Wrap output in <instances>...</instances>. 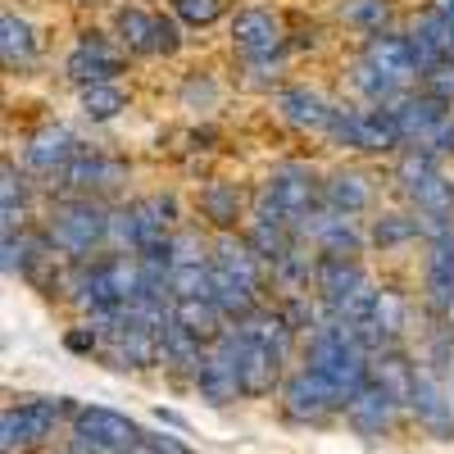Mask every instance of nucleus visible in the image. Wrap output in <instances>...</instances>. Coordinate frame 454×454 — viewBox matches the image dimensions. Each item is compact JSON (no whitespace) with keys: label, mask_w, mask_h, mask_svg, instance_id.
<instances>
[{"label":"nucleus","mask_w":454,"mask_h":454,"mask_svg":"<svg viewBox=\"0 0 454 454\" xmlns=\"http://www.w3.org/2000/svg\"><path fill=\"white\" fill-rule=\"evenodd\" d=\"M300 364H309L346 404L372 377V350L364 346V336L340 318H323L305 340H300Z\"/></svg>","instance_id":"1"},{"label":"nucleus","mask_w":454,"mask_h":454,"mask_svg":"<svg viewBox=\"0 0 454 454\" xmlns=\"http://www.w3.org/2000/svg\"><path fill=\"white\" fill-rule=\"evenodd\" d=\"M209 263H214V305L223 309L227 323H241L259 305H269V300H263V286L273 282V273L241 232H218Z\"/></svg>","instance_id":"2"},{"label":"nucleus","mask_w":454,"mask_h":454,"mask_svg":"<svg viewBox=\"0 0 454 454\" xmlns=\"http://www.w3.org/2000/svg\"><path fill=\"white\" fill-rule=\"evenodd\" d=\"M109 209H114V200L51 196L42 227L64 259H96V254L109 250Z\"/></svg>","instance_id":"3"},{"label":"nucleus","mask_w":454,"mask_h":454,"mask_svg":"<svg viewBox=\"0 0 454 454\" xmlns=\"http://www.w3.org/2000/svg\"><path fill=\"white\" fill-rule=\"evenodd\" d=\"M391 182L395 196L419 218H454V182L445 173V160L432 150L404 145L400 155H391Z\"/></svg>","instance_id":"4"},{"label":"nucleus","mask_w":454,"mask_h":454,"mask_svg":"<svg viewBox=\"0 0 454 454\" xmlns=\"http://www.w3.org/2000/svg\"><path fill=\"white\" fill-rule=\"evenodd\" d=\"M336 150H355V155H400V132L391 123L387 105H359V100H336L332 123L323 132Z\"/></svg>","instance_id":"5"},{"label":"nucleus","mask_w":454,"mask_h":454,"mask_svg":"<svg viewBox=\"0 0 454 454\" xmlns=\"http://www.w3.org/2000/svg\"><path fill=\"white\" fill-rule=\"evenodd\" d=\"M314 295L327 318H340L359 327L372 309V278L364 269V259H332V254H318V278H314Z\"/></svg>","instance_id":"6"},{"label":"nucleus","mask_w":454,"mask_h":454,"mask_svg":"<svg viewBox=\"0 0 454 454\" xmlns=\"http://www.w3.org/2000/svg\"><path fill=\"white\" fill-rule=\"evenodd\" d=\"M132 177V164L109 155V150L100 145H82L78 155H73V164L51 182V196H91V200H114L128 186Z\"/></svg>","instance_id":"7"},{"label":"nucleus","mask_w":454,"mask_h":454,"mask_svg":"<svg viewBox=\"0 0 454 454\" xmlns=\"http://www.w3.org/2000/svg\"><path fill=\"white\" fill-rule=\"evenodd\" d=\"M196 391L214 409H223V404H232L237 395H246L241 391V332H237V323H227L205 346V359L196 368Z\"/></svg>","instance_id":"8"},{"label":"nucleus","mask_w":454,"mask_h":454,"mask_svg":"<svg viewBox=\"0 0 454 454\" xmlns=\"http://www.w3.org/2000/svg\"><path fill=\"white\" fill-rule=\"evenodd\" d=\"M295 237H305L318 254H332V259H359L368 250V227L355 214H340L323 200L295 223Z\"/></svg>","instance_id":"9"},{"label":"nucleus","mask_w":454,"mask_h":454,"mask_svg":"<svg viewBox=\"0 0 454 454\" xmlns=\"http://www.w3.org/2000/svg\"><path fill=\"white\" fill-rule=\"evenodd\" d=\"M141 441V427L128 419V413H114V409H73L68 419V445L78 454H123Z\"/></svg>","instance_id":"10"},{"label":"nucleus","mask_w":454,"mask_h":454,"mask_svg":"<svg viewBox=\"0 0 454 454\" xmlns=\"http://www.w3.org/2000/svg\"><path fill=\"white\" fill-rule=\"evenodd\" d=\"M64 413H73L64 400H23V404H10L5 413H0V450L14 454V450L46 445L55 436Z\"/></svg>","instance_id":"11"},{"label":"nucleus","mask_w":454,"mask_h":454,"mask_svg":"<svg viewBox=\"0 0 454 454\" xmlns=\"http://www.w3.org/2000/svg\"><path fill=\"white\" fill-rule=\"evenodd\" d=\"M128 68V51L114 42V32H82V42L68 51L64 59V78L73 87H96V82H119V73Z\"/></svg>","instance_id":"12"},{"label":"nucleus","mask_w":454,"mask_h":454,"mask_svg":"<svg viewBox=\"0 0 454 454\" xmlns=\"http://www.w3.org/2000/svg\"><path fill=\"white\" fill-rule=\"evenodd\" d=\"M232 51H237L241 64H246V59H278V55H286L291 42H286L282 14L269 10V5H246V10H237V14H232Z\"/></svg>","instance_id":"13"},{"label":"nucleus","mask_w":454,"mask_h":454,"mask_svg":"<svg viewBox=\"0 0 454 454\" xmlns=\"http://www.w3.org/2000/svg\"><path fill=\"white\" fill-rule=\"evenodd\" d=\"M282 413L291 423H323L332 413H346V400H340L309 364H295L282 382Z\"/></svg>","instance_id":"14"},{"label":"nucleus","mask_w":454,"mask_h":454,"mask_svg":"<svg viewBox=\"0 0 454 454\" xmlns=\"http://www.w3.org/2000/svg\"><path fill=\"white\" fill-rule=\"evenodd\" d=\"M423 314L454 318V227L423 241Z\"/></svg>","instance_id":"15"},{"label":"nucleus","mask_w":454,"mask_h":454,"mask_svg":"<svg viewBox=\"0 0 454 454\" xmlns=\"http://www.w3.org/2000/svg\"><path fill=\"white\" fill-rule=\"evenodd\" d=\"M82 150V137L73 132L68 123H46V128H36L27 141H23V168L36 177V182H55L68 164H73V155Z\"/></svg>","instance_id":"16"},{"label":"nucleus","mask_w":454,"mask_h":454,"mask_svg":"<svg viewBox=\"0 0 454 454\" xmlns=\"http://www.w3.org/2000/svg\"><path fill=\"white\" fill-rule=\"evenodd\" d=\"M409 413L419 419V427L436 441L454 436V391L441 372H432L419 359V377H413V395H409Z\"/></svg>","instance_id":"17"},{"label":"nucleus","mask_w":454,"mask_h":454,"mask_svg":"<svg viewBox=\"0 0 454 454\" xmlns=\"http://www.w3.org/2000/svg\"><path fill=\"white\" fill-rule=\"evenodd\" d=\"M259 186L291 214V223H300V218H305V214L323 200V173H314L309 164H300V160L273 164L269 177H263Z\"/></svg>","instance_id":"18"},{"label":"nucleus","mask_w":454,"mask_h":454,"mask_svg":"<svg viewBox=\"0 0 454 454\" xmlns=\"http://www.w3.org/2000/svg\"><path fill=\"white\" fill-rule=\"evenodd\" d=\"M355 332L364 336V346L372 355L391 350V346H404V336H409V295L400 286H377L372 309H368V318Z\"/></svg>","instance_id":"19"},{"label":"nucleus","mask_w":454,"mask_h":454,"mask_svg":"<svg viewBox=\"0 0 454 454\" xmlns=\"http://www.w3.org/2000/svg\"><path fill=\"white\" fill-rule=\"evenodd\" d=\"M332 109H336V100L323 96V91L309 87V82H282V87L273 91V114H278L286 128H295V132L323 137L327 123H332Z\"/></svg>","instance_id":"20"},{"label":"nucleus","mask_w":454,"mask_h":454,"mask_svg":"<svg viewBox=\"0 0 454 454\" xmlns=\"http://www.w3.org/2000/svg\"><path fill=\"white\" fill-rule=\"evenodd\" d=\"M359 55H364L368 64L382 68L387 78H395L400 87H409V91L423 82V59H419V51H413L409 32H395V27H387V32H372V36H364Z\"/></svg>","instance_id":"21"},{"label":"nucleus","mask_w":454,"mask_h":454,"mask_svg":"<svg viewBox=\"0 0 454 454\" xmlns=\"http://www.w3.org/2000/svg\"><path fill=\"white\" fill-rule=\"evenodd\" d=\"M400 413H409L382 382H372V377H368V387L346 404V423L364 436V441H382L395 423H400Z\"/></svg>","instance_id":"22"},{"label":"nucleus","mask_w":454,"mask_h":454,"mask_svg":"<svg viewBox=\"0 0 454 454\" xmlns=\"http://www.w3.org/2000/svg\"><path fill=\"white\" fill-rule=\"evenodd\" d=\"M196 214H200V223L209 227V232L218 237V232H241L246 227V192L237 182H223V177H214V182H205L200 192H196Z\"/></svg>","instance_id":"23"},{"label":"nucleus","mask_w":454,"mask_h":454,"mask_svg":"<svg viewBox=\"0 0 454 454\" xmlns=\"http://www.w3.org/2000/svg\"><path fill=\"white\" fill-rule=\"evenodd\" d=\"M391 109V123H395V132H400V150L404 145H423L427 137H432V128L450 114V105H441L436 96H427L423 87H413V91H404L395 105H387Z\"/></svg>","instance_id":"24"},{"label":"nucleus","mask_w":454,"mask_h":454,"mask_svg":"<svg viewBox=\"0 0 454 454\" xmlns=\"http://www.w3.org/2000/svg\"><path fill=\"white\" fill-rule=\"evenodd\" d=\"M372 200H377V182H372L368 168H359V164H336V168L323 173V205L359 218V214L372 209Z\"/></svg>","instance_id":"25"},{"label":"nucleus","mask_w":454,"mask_h":454,"mask_svg":"<svg viewBox=\"0 0 454 454\" xmlns=\"http://www.w3.org/2000/svg\"><path fill=\"white\" fill-rule=\"evenodd\" d=\"M409 42H413V51H419V59H423V73H427V68L454 59V23L436 5H427L409 23Z\"/></svg>","instance_id":"26"},{"label":"nucleus","mask_w":454,"mask_h":454,"mask_svg":"<svg viewBox=\"0 0 454 454\" xmlns=\"http://www.w3.org/2000/svg\"><path fill=\"white\" fill-rule=\"evenodd\" d=\"M32 173L19 168L14 160L0 164V237L5 232H23L27 214H32Z\"/></svg>","instance_id":"27"},{"label":"nucleus","mask_w":454,"mask_h":454,"mask_svg":"<svg viewBox=\"0 0 454 454\" xmlns=\"http://www.w3.org/2000/svg\"><path fill=\"white\" fill-rule=\"evenodd\" d=\"M114 42H119L128 55H160V14L155 10H141V5H119L114 10Z\"/></svg>","instance_id":"28"},{"label":"nucleus","mask_w":454,"mask_h":454,"mask_svg":"<svg viewBox=\"0 0 454 454\" xmlns=\"http://www.w3.org/2000/svg\"><path fill=\"white\" fill-rule=\"evenodd\" d=\"M419 241H423V223L409 205L404 209H382L368 223V246H377V250H409Z\"/></svg>","instance_id":"29"},{"label":"nucleus","mask_w":454,"mask_h":454,"mask_svg":"<svg viewBox=\"0 0 454 454\" xmlns=\"http://www.w3.org/2000/svg\"><path fill=\"white\" fill-rule=\"evenodd\" d=\"M205 346L209 340H200L196 332H186L177 318L164 327V346H160V368H168L173 377H192L196 382V368L205 359Z\"/></svg>","instance_id":"30"},{"label":"nucleus","mask_w":454,"mask_h":454,"mask_svg":"<svg viewBox=\"0 0 454 454\" xmlns=\"http://www.w3.org/2000/svg\"><path fill=\"white\" fill-rule=\"evenodd\" d=\"M346 82H350V91H355V100L359 105H395L409 87H400L395 78H387L377 64H368L364 55L350 64V73H346Z\"/></svg>","instance_id":"31"},{"label":"nucleus","mask_w":454,"mask_h":454,"mask_svg":"<svg viewBox=\"0 0 454 454\" xmlns=\"http://www.w3.org/2000/svg\"><path fill=\"white\" fill-rule=\"evenodd\" d=\"M0 59H5L10 73H19V68H27V64L36 59V32H32V23H27L23 14H14V10L0 14Z\"/></svg>","instance_id":"32"},{"label":"nucleus","mask_w":454,"mask_h":454,"mask_svg":"<svg viewBox=\"0 0 454 454\" xmlns=\"http://www.w3.org/2000/svg\"><path fill=\"white\" fill-rule=\"evenodd\" d=\"M132 205H137V218H141V246L168 237L173 227L182 223V209H177V196H173V192L141 196V200H132Z\"/></svg>","instance_id":"33"},{"label":"nucleus","mask_w":454,"mask_h":454,"mask_svg":"<svg viewBox=\"0 0 454 454\" xmlns=\"http://www.w3.org/2000/svg\"><path fill=\"white\" fill-rule=\"evenodd\" d=\"M336 19L346 23L350 32H359V36L387 32L391 27V0H340Z\"/></svg>","instance_id":"34"},{"label":"nucleus","mask_w":454,"mask_h":454,"mask_svg":"<svg viewBox=\"0 0 454 454\" xmlns=\"http://www.w3.org/2000/svg\"><path fill=\"white\" fill-rule=\"evenodd\" d=\"M78 109L87 123H109L119 119V114L128 109V91L119 82H96V87H82L78 91Z\"/></svg>","instance_id":"35"},{"label":"nucleus","mask_w":454,"mask_h":454,"mask_svg":"<svg viewBox=\"0 0 454 454\" xmlns=\"http://www.w3.org/2000/svg\"><path fill=\"white\" fill-rule=\"evenodd\" d=\"M173 318L186 332H196L200 340H214L227 327V318H223V309L214 305V300H173Z\"/></svg>","instance_id":"36"},{"label":"nucleus","mask_w":454,"mask_h":454,"mask_svg":"<svg viewBox=\"0 0 454 454\" xmlns=\"http://www.w3.org/2000/svg\"><path fill=\"white\" fill-rule=\"evenodd\" d=\"M109 250H128V254L141 250V218L132 200H114L109 209Z\"/></svg>","instance_id":"37"},{"label":"nucleus","mask_w":454,"mask_h":454,"mask_svg":"<svg viewBox=\"0 0 454 454\" xmlns=\"http://www.w3.org/2000/svg\"><path fill=\"white\" fill-rule=\"evenodd\" d=\"M223 10H227V0H173V14L186 27H209L223 19Z\"/></svg>","instance_id":"38"},{"label":"nucleus","mask_w":454,"mask_h":454,"mask_svg":"<svg viewBox=\"0 0 454 454\" xmlns=\"http://www.w3.org/2000/svg\"><path fill=\"white\" fill-rule=\"evenodd\" d=\"M419 87H423L427 96H436L441 105H450V109H454V59H445V64L427 68Z\"/></svg>","instance_id":"39"},{"label":"nucleus","mask_w":454,"mask_h":454,"mask_svg":"<svg viewBox=\"0 0 454 454\" xmlns=\"http://www.w3.org/2000/svg\"><path fill=\"white\" fill-rule=\"evenodd\" d=\"M64 346H68L73 355H96V350H105V336L82 318L78 327H68V332H64Z\"/></svg>","instance_id":"40"},{"label":"nucleus","mask_w":454,"mask_h":454,"mask_svg":"<svg viewBox=\"0 0 454 454\" xmlns=\"http://www.w3.org/2000/svg\"><path fill=\"white\" fill-rule=\"evenodd\" d=\"M177 23H182L177 14H160V42H155V51H160L164 59L182 51V27H177Z\"/></svg>","instance_id":"41"},{"label":"nucleus","mask_w":454,"mask_h":454,"mask_svg":"<svg viewBox=\"0 0 454 454\" xmlns=\"http://www.w3.org/2000/svg\"><path fill=\"white\" fill-rule=\"evenodd\" d=\"M141 441L145 445H155L160 454H196L186 441H177V436H164V432H141Z\"/></svg>","instance_id":"42"},{"label":"nucleus","mask_w":454,"mask_h":454,"mask_svg":"<svg viewBox=\"0 0 454 454\" xmlns=\"http://www.w3.org/2000/svg\"><path fill=\"white\" fill-rule=\"evenodd\" d=\"M196 96H200L205 105H214V82H209V78H192V82L182 87V100H186V105H196Z\"/></svg>","instance_id":"43"},{"label":"nucleus","mask_w":454,"mask_h":454,"mask_svg":"<svg viewBox=\"0 0 454 454\" xmlns=\"http://www.w3.org/2000/svg\"><path fill=\"white\" fill-rule=\"evenodd\" d=\"M432 5H436V10H441V14L454 23V0H432Z\"/></svg>","instance_id":"44"},{"label":"nucleus","mask_w":454,"mask_h":454,"mask_svg":"<svg viewBox=\"0 0 454 454\" xmlns=\"http://www.w3.org/2000/svg\"><path fill=\"white\" fill-rule=\"evenodd\" d=\"M123 454H160V450H155V445H145V441H137V445H132V450H123Z\"/></svg>","instance_id":"45"},{"label":"nucleus","mask_w":454,"mask_h":454,"mask_svg":"<svg viewBox=\"0 0 454 454\" xmlns=\"http://www.w3.org/2000/svg\"><path fill=\"white\" fill-rule=\"evenodd\" d=\"M55 454H78V450H73V445H59V450H55Z\"/></svg>","instance_id":"46"},{"label":"nucleus","mask_w":454,"mask_h":454,"mask_svg":"<svg viewBox=\"0 0 454 454\" xmlns=\"http://www.w3.org/2000/svg\"><path fill=\"white\" fill-rule=\"evenodd\" d=\"M82 5H109V0H82Z\"/></svg>","instance_id":"47"}]
</instances>
